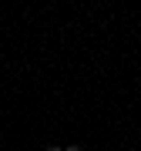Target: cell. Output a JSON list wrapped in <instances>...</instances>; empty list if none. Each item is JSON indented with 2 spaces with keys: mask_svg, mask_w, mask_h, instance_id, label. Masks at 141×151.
Masks as SVG:
<instances>
[{
  "mask_svg": "<svg viewBox=\"0 0 141 151\" xmlns=\"http://www.w3.org/2000/svg\"><path fill=\"white\" fill-rule=\"evenodd\" d=\"M47 151H64V148H57V145H47Z\"/></svg>",
  "mask_w": 141,
  "mask_h": 151,
  "instance_id": "1",
  "label": "cell"
},
{
  "mask_svg": "<svg viewBox=\"0 0 141 151\" xmlns=\"http://www.w3.org/2000/svg\"><path fill=\"white\" fill-rule=\"evenodd\" d=\"M64 151H81V148H77V145H70V148H64Z\"/></svg>",
  "mask_w": 141,
  "mask_h": 151,
  "instance_id": "2",
  "label": "cell"
}]
</instances>
